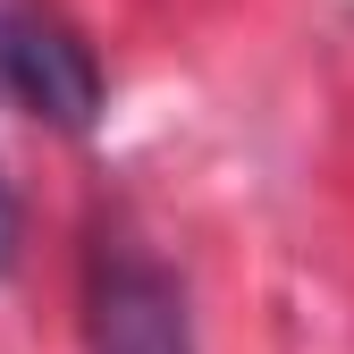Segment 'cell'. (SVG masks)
I'll list each match as a JSON object with an SVG mask.
<instances>
[{
	"instance_id": "6da1fadb",
	"label": "cell",
	"mask_w": 354,
	"mask_h": 354,
	"mask_svg": "<svg viewBox=\"0 0 354 354\" xmlns=\"http://www.w3.org/2000/svg\"><path fill=\"white\" fill-rule=\"evenodd\" d=\"M84 346L93 354H194V321L186 295L152 253H136L127 236L93 245L84 270Z\"/></svg>"
},
{
	"instance_id": "7a4b0ae2",
	"label": "cell",
	"mask_w": 354,
	"mask_h": 354,
	"mask_svg": "<svg viewBox=\"0 0 354 354\" xmlns=\"http://www.w3.org/2000/svg\"><path fill=\"white\" fill-rule=\"evenodd\" d=\"M0 84H9L34 118L68 127V136H84L93 110H102L93 51H84L59 17H42V9H0Z\"/></svg>"
},
{
	"instance_id": "3957f363",
	"label": "cell",
	"mask_w": 354,
	"mask_h": 354,
	"mask_svg": "<svg viewBox=\"0 0 354 354\" xmlns=\"http://www.w3.org/2000/svg\"><path fill=\"white\" fill-rule=\"evenodd\" d=\"M17 261V194H9V177H0V270Z\"/></svg>"
}]
</instances>
